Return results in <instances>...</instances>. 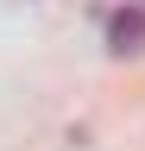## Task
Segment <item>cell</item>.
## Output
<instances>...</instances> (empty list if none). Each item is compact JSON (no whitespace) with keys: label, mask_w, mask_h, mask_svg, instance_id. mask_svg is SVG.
I'll return each instance as SVG.
<instances>
[{"label":"cell","mask_w":145,"mask_h":151,"mask_svg":"<svg viewBox=\"0 0 145 151\" xmlns=\"http://www.w3.org/2000/svg\"><path fill=\"white\" fill-rule=\"evenodd\" d=\"M107 44H114L120 57L126 50H145V13H114L107 19Z\"/></svg>","instance_id":"1"}]
</instances>
